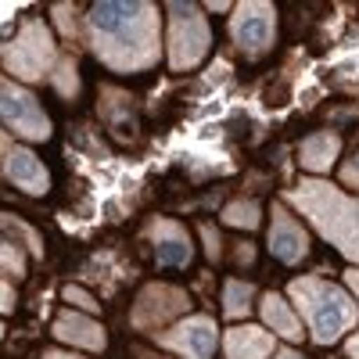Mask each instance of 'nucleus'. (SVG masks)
<instances>
[{"mask_svg": "<svg viewBox=\"0 0 359 359\" xmlns=\"http://www.w3.org/2000/svg\"><path fill=\"white\" fill-rule=\"evenodd\" d=\"M86 40L115 72H144L162 57L158 36V8L140 4H94L86 15Z\"/></svg>", "mask_w": 359, "mask_h": 359, "instance_id": "obj_1", "label": "nucleus"}, {"mask_svg": "<svg viewBox=\"0 0 359 359\" xmlns=\"http://www.w3.org/2000/svg\"><path fill=\"white\" fill-rule=\"evenodd\" d=\"M287 198L345 259L359 262V198L341 194L334 184H323V180H302L291 187Z\"/></svg>", "mask_w": 359, "mask_h": 359, "instance_id": "obj_2", "label": "nucleus"}, {"mask_svg": "<svg viewBox=\"0 0 359 359\" xmlns=\"http://www.w3.org/2000/svg\"><path fill=\"white\" fill-rule=\"evenodd\" d=\"M291 298L294 306L302 309V316L309 320V331L320 345L327 341H338L345 331H352L355 320H359V309L355 302L334 284H327L320 277H298L291 280Z\"/></svg>", "mask_w": 359, "mask_h": 359, "instance_id": "obj_3", "label": "nucleus"}, {"mask_svg": "<svg viewBox=\"0 0 359 359\" xmlns=\"http://www.w3.org/2000/svg\"><path fill=\"white\" fill-rule=\"evenodd\" d=\"M54 62H57V47L50 40L47 22L40 18H29L4 43V69L18 79H29V83L47 79L54 72Z\"/></svg>", "mask_w": 359, "mask_h": 359, "instance_id": "obj_4", "label": "nucleus"}, {"mask_svg": "<svg viewBox=\"0 0 359 359\" xmlns=\"http://www.w3.org/2000/svg\"><path fill=\"white\" fill-rule=\"evenodd\" d=\"M165 15H169V47H165L169 65L176 72L194 69L212 43V29H208L198 4H169Z\"/></svg>", "mask_w": 359, "mask_h": 359, "instance_id": "obj_5", "label": "nucleus"}, {"mask_svg": "<svg viewBox=\"0 0 359 359\" xmlns=\"http://www.w3.org/2000/svg\"><path fill=\"white\" fill-rule=\"evenodd\" d=\"M230 33H233V43L248 57L266 54L269 43H273V33H277L273 8L262 4V0H255V4H237L233 18H230Z\"/></svg>", "mask_w": 359, "mask_h": 359, "instance_id": "obj_6", "label": "nucleus"}, {"mask_svg": "<svg viewBox=\"0 0 359 359\" xmlns=\"http://www.w3.org/2000/svg\"><path fill=\"white\" fill-rule=\"evenodd\" d=\"M0 97H4V123H8V130H15L25 140H47L50 137V118L43 115L40 101L29 94V90H22L11 79H4Z\"/></svg>", "mask_w": 359, "mask_h": 359, "instance_id": "obj_7", "label": "nucleus"}, {"mask_svg": "<svg viewBox=\"0 0 359 359\" xmlns=\"http://www.w3.org/2000/svg\"><path fill=\"white\" fill-rule=\"evenodd\" d=\"M184 309H191L187 294L176 291V287H165V284H151L144 287L137 306H133V323L140 327V331H151V327H162L169 323L172 316H180Z\"/></svg>", "mask_w": 359, "mask_h": 359, "instance_id": "obj_8", "label": "nucleus"}, {"mask_svg": "<svg viewBox=\"0 0 359 359\" xmlns=\"http://www.w3.org/2000/svg\"><path fill=\"white\" fill-rule=\"evenodd\" d=\"M158 341L162 348H172L187 359H208L216 348V323L208 316H191L184 323H176L172 331H165Z\"/></svg>", "mask_w": 359, "mask_h": 359, "instance_id": "obj_9", "label": "nucleus"}, {"mask_svg": "<svg viewBox=\"0 0 359 359\" xmlns=\"http://www.w3.org/2000/svg\"><path fill=\"white\" fill-rule=\"evenodd\" d=\"M4 176L15 187H22L25 194H47L50 191V176H47L43 162L33 151H25V147H15L8 137H4Z\"/></svg>", "mask_w": 359, "mask_h": 359, "instance_id": "obj_10", "label": "nucleus"}, {"mask_svg": "<svg viewBox=\"0 0 359 359\" xmlns=\"http://www.w3.org/2000/svg\"><path fill=\"white\" fill-rule=\"evenodd\" d=\"M269 248H273V255L280 262H298L306 252H309V237L306 230L298 226L284 208L277 205L273 208V230H269Z\"/></svg>", "mask_w": 359, "mask_h": 359, "instance_id": "obj_11", "label": "nucleus"}, {"mask_svg": "<svg viewBox=\"0 0 359 359\" xmlns=\"http://www.w3.org/2000/svg\"><path fill=\"white\" fill-rule=\"evenodd\" d=\"M151 241H155V252H158V262L162 266H187L191 262V237L187 230L172 223V219H155L151 223Z\"/></svg>", "mask_w": 359, "mask_h": 359, "instance_id": "obj_12", "label": "nucleus"}, {"mask_svg": "<svg viewBox=\"0 0 359 359\" xmlns=\"http://www.w3.org/2000/svg\"><path fill=\"white\" fill-rule=\"evenodd\" d=\"M54 338L65 341V345L90 348V352L104 348V331L90 316H79V313H62V316H57L54 320Z\"/></svg>", "mask_w": 359, "mask_h": 359, "instance_id": "obj_13", "label": "nucleus"}, {"mask_svg": "<svg viewBox=\"0 0 359 359\" xmlns=\"http://www.w3.org/2000/svg\"><path fill=\"white\" fill-rule=\"evenodd\" d=\"M226 359H266L273 352V338H269L262 327H233L223 338Z\"/></svg>", "mask_w": 359, "mask_h": 359, "instance_id": "obj_14", "label": "nucleus"}, {"mask_svg": "<svg viewBox=\"0 0 359 359\" xmlns=\"http://www.w3.org/2000/svg\"><path fill=\"white\" fill-rule=\"evenodd\" d=\"M262 316H266V323H269V331H277L280 338H287V341L302 338V323H298L294 309L284 302L277 291H269V294L262 298Z\"/></svg>", "mask_w": 359, "mask_h": 359, "instance_id": "obj_15", "label": "nucleus"}, {"mask_svg": "<svg viewBox=\"0 0 359 359\" xmlns=\"http://www.w3.org/2000/svg\"><path fill=\"white\" fill-rule=\"evenodd\" d=\"M338 147H341V140L334 137V133H316V137H309L306 144H302V165L309 169V172H327L334 165V158H338Z\"/></svg>", "mask_w": 359, "mask_h": 359, "instance_id": "obj_16", "label": "nucleus"}, {"mask_svg": "<svg viewBox=\"0 0 359 359\" xmlns=\"http://www.w3.org/2000/svg\"><path fill=\"white\" fill-rule=\"evenodd\" d=\"M252 294H255V287L248 280H226L223 284V313L226 316H245L252 309Z\"/></svg>", "mask_w": 359, "mask_h": 359, "instance_id": "obj_17", "label": "nucleus"}, {"mask_svg": "<svg viewBox=\"0 0 359 359\" xmlns=\"http://www.w3.org/2000/svg\"><path fill=\"white\" fill-rule=\"evenodd\" d=\"M223 223L241 226V230H255L259 226V205L252 198H237L223 208Z\"/></svg>", "mask_w": 359, "mask_h": 359, "instance_id": "obj_18", "label": "nucleus"}, {"mask_svg": "<svg viewBox=\"0 0 359 359\" xmlns=\"http://www.w3.org/2000/svg\"><path fill=\"white\" fill-rule=\"evenodd\" d=\"M0 262H4V273L8 277H22L25 273V255L15 241H4V252H0Z\"/></svg>", "mask_w": 359, "mask_h": 359, "instance_id": "obj_19", "label": "nucleus"}, {"mask_svg": "<svg viewBox=\"0 0 359 359\" xmlns=\"http://www.w3.org/2000/svg\"><path fill=\"white\" fill-rule=\"evenodd\" d=\"M4 223H8V230H18V233H22V241L29 245V252H33V255H43V245H40V237H36L33 226H25V223L15 219V216H4Z\"/></svg>", "mask_w": 359, "mask_h": 359, "instance_id": "obj_20", "label": "nucleus"}, {"mask_svg": "<svg viewBox=\"0 0 359 359\" xmlns=\"http://www.w3.org/2000/svg\"><path fill=\"white\" fill-rule=\"evenodd\" d=\"M54 86L62 90L65 97H72V94H76V86H79V83H76V69H72V62H65L62 69H57V76H54Z\"/></svg>", "mask_w": 359, "mask_h": 359, "instance_id": "obj_21", "label": "nucleus"}, {"mask_svg": "<svg viewBox=\"0 0 359 359\" xmlns=\"http://www.w3.org/2000/svg\"><path fill=\"white\" fill-rule=\"evenodd\" d=\"M65 302H69V306H79V309H90V313L97 309L94 294H86V291H83V287H76V284H69V287H65Z\"/></svg>", "mask_w": 359, "mask_h": 359, "instance_id": "obj_22", "label": "nucleus"}, {"mask_svg": "<svg viewBox=\"0 0 359 359\" xmlns=\"http://www.w3.org/2000/svg\"><path fill=\"white\" fill-rule=\"evenodd\" d=\"M201 237H205V248H208V259H219V233L212 223L201 226Z\"/></svg>", "mask_w": 359, "mask_h": 359, "instance_id": "obj_23", "label": "nucleus"}, {"mask_svg": "<svg viewBox=\"0 0 359 359\" xmlns=\"http://www.w3.org/2000/svg\"><path fill=\"white\" fill-rule=\"evenodd\" d=\"M341 180L348 187H359V151L348 158V165H341Z\"/></svg>", "mask_w": 359, "mask_h": 359, "instance_id": "obj_24", "label": "nucleus"}, {"mask_svg": "<svg viewBox=\"0 0 359 359\" xmlns=\"http://www.w3.org/2000/svg\"><path fill=\"white\" fill-rule=\"evenodd\" d=\"M341 57H359V33H355V36H352V40H348V43H345V47L334 54V62H341Z\"/></svg>", "mask_w": 359, "mask_h": 359, "instance_id": "obj_25", "label": "nucleus"}, {"mask_svg": "<svg viewBox=\"0 0 359 359\" xmlns=\"http://www.w3.org/2000/svg\"><path fill=\"white\" fill-rule=\"evenodd\" d=\"M15 309V291H11V284H4V313H11Z\"/></svg>", "mask_w": 359, "mask_h": 359, "instance_id": "obj_26", "label": "nucleus"}, {"mask_svg": "<svg viewBox=\"0 0 359 359\" xmlns=\"http://www.w3.org/2000/svg\"><path fill=\"white\" fill-rule=\"evenodd\" d=\"M345 280H348V287H352V291H355V298H359V269H348Z\"/></svg>", "mask_w": 359, "mask_h": 359, "instance_id": "obj_27", "label": "nucleus"}, {"mask_svg": "<svg viewBox=\"0 0 359 359\" xmlns=\"http://www.w3.org/2000/svg\"><path fill=\"white\" fill-rule=\"evenodd\" d=\"M15 11H18V4H4V33L11 29V18H15Z\"/></svg>", "mask_w": 359, "mask_h": 359, "instance_id": "obj_28", "label": "nucleus"}, {"mask_svg": "<svg viewBox=\"0 0 359 359\" xmlns=\"http://www.w3.org/2000/svg\"><path fill=\"white\" fill-rule=\"evenodd\" d=\"M345 348H348V355H352V359H359V334H355V338H348V345H345Z\"/></svg>", "mask_w": 359, "mask_h": 359, "instance_id": "obj_29", "label": "nucleus"}, {"mask_svg": "<svg viewBox=\"0 0 359 359\" xmlns=\"http://www.w3.org/2000/svg\"><path fill=\"white\" fill-rule=\"evenodd\" d=\"M43 359H79V355H69V352H47Z\"/></svg>", "mask_w": 359, "mask_h": 359, "instance_id": "obj_30", "label": "nucleus"}, {"mask_svg": "<svg viewBox=\"0 0 359 359\" xmlns=\"http://www.w3.org/2000/svg\"><path fill=\"white\" fill-rule=\"evenodd\" d=\"M277 359H302V355H298V352H280Z\"/></svg>", "mask_w": 359, "mask_h": 359, "instance_id": "obj_31", "label": "nucleus"}]
</instances>
